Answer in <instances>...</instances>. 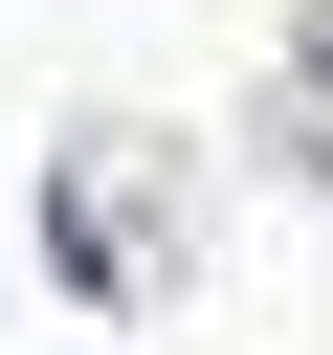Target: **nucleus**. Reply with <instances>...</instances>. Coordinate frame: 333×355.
Listing matches in <instances>:
<instances>
[{
    "label": "nucleus",
    "mask_w": 333,
    "mask_h": 355,
    "mask_svg": "<svg viewBox=\"0 0 333 355\" xmlns=\"http://www.w3.org/2000/svg\"><path fill=\"white\" fill-rule=\"evenodd\" d=\"M67 266H89V288H155V266H178V155L67 133Z\"/></svg>",
    "instance_id": "1"
}]
</instances>
